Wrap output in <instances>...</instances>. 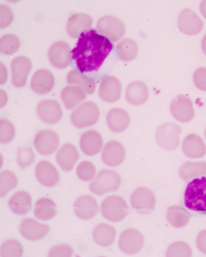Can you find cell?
Masks as SVG:
<instances>
[{
  "label": "cell",
  "mask_w": 206,
  "mask_h": 257,
  "mask_svg": "<svg viewBox=\"0 0 206 257\" xmlns=\"http://www.w3.org/2000/svg\"><path fill=\"white\" fill-rule=\"evenodd\" d=\"M113 48V44L108 38L90 29L81 35L71 52V57L83 73L97 71Z\"/></svg>",
  "instance_id": "6da1fadb"
},
{
  "label": "cell",
  "mask_w": 206,
  "mask_h": 257,
  "mask_svg": "<svg viewBox=\"0 0 206 257\" xmlns=\"http://www.w3.org/2000/svg\"><path fill=\"white\" fill-rule=\"evenodd\" d=\"M184 204L187 210L195 215H206L205 176H196L187 184L184 194Z\"/></svg>",
  "instance_id": "7a4b0ae2"
},
{
  "label": "cell",
  "mask_w": 206,
  "mask_h": 257,
  "mask_svg": "<svg viewBox=\"0 0 206 257\" xmlns=\"http://www.w3.org/2000/svg\"><path fill=\"white\" fill-rule=\"evenodd\" d=\"M121 183V177L118 172L105 169L98 173L96 179L90 184L89 189L93 194L101 196L117 190Z\"/></svg>",
  "instance_id": "3957f363"
},
{
  "label": "cell",
  "mask_w": 206,
  "mask_h": 257,
  "mask_svg": "<svg viewBox=\"0 0 206 257\" xmlns=\"http://www.w3.org/2000/svg\"><path fill=\"white\" fill-rule=\"evenodd\" d=\"M129 207L126 200L118 195L107 197L101 203V213L104 218L113 222H120L128 215Z\"/></svg>",
  "instance_id": "277c9868"
},
{
  "label": "cell",
  "mask_w": 206,
  "mask_h": 257,
  "mask_svg": "<svg viewBox=\"0 0 206 257\" xmlns=\"http://www.w3.org/2000/svg\"><path fill=\"white\" fill-rule=\"evenodd\" d=\"M99 115V109L97 104L88 101L82 103L72 112L70 120L75 126L82 128L96 123Z\"/></svg>",
  "instance_id": "5b68a950"
},
{
  "label": "cell",
  "mask_w": 206,
  "mask_h": 257,
  "mask_svg": "<svg viewBox=\"0 0 206 257\" xmlns=\"http://www.w3.org/2000/svg\"><path fill=\"white\" fill-rule=\"evenodd\" d=\"M181 131V127L177 124H163L157 128L156 141L163 149L168 151L175 150L179 146Z\"/></svg>",
  "instance_id": "8992f818"
},
{
  "label": "cell",
  "mask_w": 206,
  "mask_h": 257,
  "mask_svg": "<svg viewBox=\"0 0 206 257\" xmlns=\"http://www.w3.org/2000/svg\"><path fill=\"white\" fill-rule=\"evenodd\" d=\"M97 29L101 35L107 36L113 42L122 39L126 33L124 22L113 16H106L97 22Z\"/></svg>",
  "instance_id": "52a82bcc"
},
{
  "label": "cell",
  "mask_w": 206,
  "mask_h": 257,
  "mask_svg": "<svg viewBox=\"0 0 206 257\" xmlns=\"http://www.w3.org/2000/svg\"><path fill=\"white\" fill-rule=\"evenodd\" d=\"M156 196L152 190L146 187H140L135 190L131 196L132 207L138 213L148 214L155 208Z\"/></svg>",
  "instance_id": "ba28073f"
},
{
  "label": "cell",
  "mask_w": 206,
  "mask_h": 257,
  "mask_svg": "<svg viewBox=\"0 0 206 257\" xmlns=\"http://www.w3.org/2000/svg\"><path fill=\"white\" fill-rule=\"evenodd\" d=\"M145 238L143 234L136 229L130 228L124 231L119 239L118 245L126 254H134L143 248Z\"/></svg>",
  "instance_id": "9c48e42d"
},
{
  "label": "cell",
  "mask_w": 206,
  "mask_h": 257,
  "mask_svg": "<svg viewBox=\"0 0 206 257\" xmlns=\"http://www.w3.org/2000/svg\"><path fill=\"white\" fill-rule=\"evenodd\" d=\"M170 111L174 118L180 122L190 121L195 115L192 100L185 95H179L173 100Z\"/></svg>",
  "instance_id": "30bf717a"
},
{
  "label": "cell",
  "mask_w": 206,
  "mask_h": 257,
  "mask_svg": "<svg viewBox=\"0 0 206 257\" xmlns=\"http://www.w3.org/2000/svg\"><path fill=\"white\" fill-rule=\"evenodd\" d=\"M60 144L58 134L52 130H45L36 135L34 140L36 149L41 155L49 156L58 149Z\"/></svg>",
  "instance_id": "8fae6325"
},
{
  "label": "cell",
  "mask_w": 206,
  "mask_h": 257,
  "mask_svg": "<svg viewBox=\"0 0 206 257\" xmlns=\"http://www.w3.org/2000/svg\"><path fill=\"white\" fill-rule=\"evenodd\" d=\"M32 68L31 61L26 56H20L13 59L11 64L12 84L17 87L25 86Z\"/></svg>",
  "instance_id": "7c38bea8"
},
{
  "label": "cell",
  "mask_w": 206,
  "mask_h": 257,
  "mask_svg": "<svg viewBox=\"0 0 206 257\" xmlns=\"http://www.w3.org/2000/svg\"><path fill=\"white\" fill-rule=\"evenodd\" d=\"M37 114L44 122L54 124L60 121L63 116V111L57 101L45 100L38 104Z\"/></svg>",
  "instance_id": "4fadbf2b"
},
{
  "label": "cell",
  "mask_w": 206,
  "mask_h": 257,
  "mask_svg": "<svg viewBox=\"0 0 206 257\" xmlns=\"http://www.w3.org/2000/svg\"><path fill=\"white\" fill-rule=\"evenodd\" d=\"M203 21L192 10L185 9L181 12L178 18L180 31L187 35L199 34L203 28Z\"/></svg>",
  "instance_id": "5bb4252c"
},
{
  "label": "cell",
  "mask_w": 206,
  "mask_h": 257,
  "mask_svg": "<svg viewBox=\"0 0 206 257\" xmlns=\"http://www.w3.org/2000/svg\"><path fill=\"white\" fill-rule=\"evenodd\" d=\"M98 93L103 101L109 103L116 102L121 97L122 83L115 76H107L101 80Z\"/></svg>",
  "instance_id": "9a60e30c"
},
{
  "label": "cell",
  "mask_w": 206,
  "mask_h": 257,
  "mask_svg": "<svg viewBox=\"0 0 206 257\" xmlns=\"http://www.w3.org/2000/svg\"><path fill=\"white\" fill-rule=\"evenodd\" d=\"M70 46L66 42L58 41L50 48L48 56L52 65L58 69H65L70 63Z\"/></svg>",
  "instance_id": "2e32d148"
},
{
  "label": "cell",
  "mask_w": 206,
  "mask_h": 257,
  "mask_svg": "<svg viewBox=\"0 0 206 257\" xmlns=\"http://www.w3.org/2000/svg\"><path fill=\"white\" fill-rule=\"evenodd\" d=\"M36 178L41 184L46 187L56 186L60 181V174L56 168L48 161L39 162L36 169Z\"/></svg>",
  "instance_id": "e0dca14e"
},
{
  "label": "cell",
  "mask_w": 206,
  "mask_h": 257,
  "mask_svg": "<svg viewBox=\"0 0 206 257\" xmlns=\"http://www.w3.org/2000/svg\"><path fill=\"white\" fill-rule=\"evenodd\" d=\"M50 230L49 225L42 224L32 218L23 220L20 226L21 234L24 237L30 240L43 238Z\"/></svg>",
  "instance_id": "ac0fdd59"
},
{
  "label": "cell",
  "mask_w": 206,
  "mask_h": 257,
  "mask_svg": "<svg viewBox=\"0 0 206 257\" xmlns=\"http://www.w3.org/2000/svg\"><path fill=\"white\" fill-rule=\"evenodd\" d=\"M125 157L126 150L123 145L118 141L109 142L102 151V161L110 167H114L120 165Z\"/></svg>",
  "instance_id": "d6986e66"
},
{
  "label": "cell",
  "mask_w": 206,
  "mask_h": 257,
  "mask_svg": "<svg viewBox=\"0 0 206 257\" xmlns=\"http://www.w3.org/2000/svg\"><path fill=\"white\" fill-rule=\"evenodd\" d=\"M74 210L78 218L89 220L99 212V207L96 199L90 195H83L78 197L74 205Z\"/></svg>",
  "instance_id": "ffe728a7"
},
{
  "label": "cell",
  "mask_w": 206,
  "mask_h": 257,
  "mask_svg": "<svg viewBox=\"0 0 206 257\" xmlns=\"http://www.w3.org/2000/svg\"><path fill=\"white\" fill-rule=\"evenodd\" d=\"M55 84L52 72L46 69H39L35 72L31 82V87L36 93L43 95L52 91Z\"/></svg>",
  "instance_id": "44dd1931"
},
{
  "label": "cell",
  "mask_w": 206,
  "mask_h": 257,
  "mask_svg": "<svg viewBox=\"0 0 206 257\" xmlns=\"http://www.w3.org/2000/svg\"><path fill=\"white\" fill-rule=\"evenodd\" d=\"M80 146L85 155L89 156L96 155L103 146L102 137L96 131H86L81 137Z\"/></svg>",
  "instance_id": "7402d4cb"
},
{
  "label": "cell",
  "mask_w": 206,
  "mask_h": 257,
  "mask_svg": "<svg viewBox=\"0 0 206 257\" xmlns=\"http://www.w3.org/2000/svg\"><path fill=\"white\" fill-rule=\"evenodd\" d=\"M80 154L74 145L67 143L60 149L57 153L56 160L63 171H72L78 160Z\"/></svg>",
  "instance_id": "603a6c76"
},
{
  "label": "cell",
  "mask_w": 206,
  "mask_h": 257,
  "mask_svg": "<svg viewBox=\"0 0 206 257\" xmlns=\"http://www.w3.org/2000/svg\"><path fill=\"white\" fill-rule=\"evenodd\" d=\"M92 24L93 20L90 15L83 13L73 14L67 22V33L71 38L76 39L85 29L91 27Z\"/></svg>",
  "instance_id": "cb8c5ba5"
},
{
  "label": "cell",
  "mask_w": 206,
  "mask_h": 257,
  "mask_svg": "<svg viewBox=\"0 0 206 257\" xmlns=\"http://www.w3.org/2000/svg\"><path fill=\"white\" fill-rule=\"evenodd\" d=\"M131 118L128 112L123 109L115 108L110 110L107 116V124L111 131L120 133L129 126Z\"/></svg>",
  "instance_id": "d4e9b609"
},
{
  "label": "cell",
  "mask_w": 206,
  "mask_h": 257,
  "mask_svg": "<svg viewBox=\"0 0 206 257\" xmlns=\"http://www.w3.org/2000/svg\"><path fill=\"white\" fill-rule=\"evenodd\" d=\"M149 92L147 85L140 80L130 83L126 88V99L133 105H140L147 102Z\"/></svg>",
  "instance_id": "484cf974"
},
{
  "label": "cell",
  "mask_w": 206,
  "mask_h": 257,
  "mask_svg": "<svg viewBox=\"0 0 206 257\" xmlns=\"http://www.w3.org/2000/svg\"><path fill=\"white\" fill-rule=\"evenodd\" d=\"M182 150L185 156L191 158H199L206 153L205 145L199 136L191 134L187 136L182 144Z\"/></svg>",
  "instance_id": "4316f807"
},
{
  "label": "cell",
  "mask_w": 206,
  "mask_h": 257,
  "mask_svg": "<svg viewBox=\"0 0 206 257\" xmlns=\"http://www.w3.org/2000/svg\"><path fill=\"white\" fill-rule=\"evenodd\" d=\"M116 235L115 228L112 225L105 223L98 224L92 231V237L95 242L104 247L112 245L115 242Z\"/></svg>",
  "instance_id": "83f0119b"
},
{
  "label": "cell",
  "mask_w": 206,
  "mask_h": 257,
  "mask_svg": "<svg viewBox=\"0 0 206 257\" xmlns=\"http://www.w3.org/2000/svg\"><path fill=\"white\" fill-rule=\"evenodd\" d=\"M32 197L26 191H19L11 198L9 204L12 211L16 214L25 215L33 207Z\"/></svg>",
  "instance_id": "f1b7e54d"
},
{
  "label": "cell",
  "mask_w": 206,
  "mask_h": 257,
  "mask_svg": "<svg viewBox=\"0 0 206 257\" xmlns=\"http://www.w3.org/2000/svg\"><path fill=\"white\" fill-rule=\"evenodd\" d=\"M61 98L66 108L70 110L84 100L86 98V94L80 86H67L62 90Z\"/></svg>",
  "instance_id": "f546056e"
},
{
  "label": "cell",
  "mask_w": 206,
  "mask_h": 257,
  "mask_svg": "<svg viewBox=\"0 0 206 257\" xmlns=\"http://www.w3.org/2000/svg\"><path fill=\"white\" fill-rule=\"evenodd\" d=\"M57 205L49 198L39 199L35 205L34 214L36 218L42 221L49 220L56 215Z\"/></svg>",
  "instance_id": "4dcf8cb0"
},
{
  "label": "cell",
  "mask_w": 206,
  "mask_h": 257,
  "mask_svg": "<svg viewBox=\"0 0 206 257\" xmlns=\"http://www.w3.org/2000/svg\"><path fill=\"white\" fill-rule=\"evenodd\" d=\"M119 57L123 61L130 62L137 58L139 52V46L134 40L126 38L117 45Z\"/></svg>",
  "instance_id": "1f68e13d"
},
{
  "label": "cell",
  "mask_w": 206,
  "mask_h": 257,
  "mask_svg": "<svg viewBox=\"0 0 206 257\" xmlns=\"http://www.w3.org/2000/svg\"><path fill=\"white\" fill-rule=\"evenodd\" d=\"M166 218L173 227L180 228L186 226L190 216L181 206L175 205L168 208Z\"/></svg>",
  "instance_id": "d6a6232c"
},
{
  "label": "cell",
  "mask_w": 206,
  "mask_h": 257,
  "mask_svg": "<svg viewBox=\"0 0 206 257\" xmlns=\"http://www.w3.org/2000/svg\"><path fill=\"white\" fill-rule=\"evenodd\" d=\"M67 83L69 84L80 85L84 91L89 94H92L96 90V84L91 78L84 77L80 72L74 69L71 70L67 75Z\"/></svg>",
  "instance_id": "836d02e7"
},
{
  "label": "cell",
  "mask_w": 206,
  "mask_h": 257,
  "mask_svg": "<svg viewBox=\"0 0 206 257\" xmlns=\"http://www.w3.org/2000/svg\"><path fill=\"white\" fill-rule=\"evenodd\" d=\"M179 172L180 178L185 181L196 176L205 175L206 163L186 162L181 166Z\"/></svg>",
  "instance_id": "e575fe53"
},
{
  "label": "cell",
  "mask_w": 206,
  "mask_h": 257,
  "mask_svg": "<svg viewBox=\"0 0 206 257\" xmlns=\"http://www.w3.org/2000/svg\"><path fill=\"white\" fill-rule=\"evenodd\" d=\"M18 185V179L13 172L9 170L2 172L0 174V197H6Z\"/></svg>",
  "instance_id": "d590c367"
},
{
  "label": "cell",
  "mask_w": 206,
  "mask_h": 257,
  "mask_svg": "<svg viewBox=\"0 0 206 257\" xmlns=\"http://www.w3.org/2000/svg\"><path fill=\"white\" fill-rule=\"evenodd\" d=\"M21 46L19 38L13 34H7L0 39V52L11 55L19 51Z\"/></svg>",
  "instance_id": "8d00e7d4"
},
{
  "label": "cell",
  "mask_w": 206,
  "mask_h": 257,
  "mask_svg": "<svg viewBox=\"0 0 206 257\" xmlns=\"http://www.w3.org/2000/svg\"><path fill=\"white\" fill-rule=\"evenodd\" d=\"M23 252V245L19 240L15 239L6 240L0 249V254L2 257H21Z\"/></svg>",
  "instance_id": "74e56055"
},
{
  "label": "cell",
  "mask_w": 206,
  "mask_h": 257,
  "mask_svg": "<svg viewBox=\"0 0 206 257\" xmlns=\"http://www.w3.org/2000/svg\"><path fill=\"white\" fill-rule=\"evenodd\" d=\"M192 255L191 247L187 243L180 241L171 244L166 254V256L168 257H191Z\"/></svg>",
  "instance_id": "f35d334b"
},
{
  "label": "cell",
  "mask_w": 206,
  "mask_h": 257,
  "mask_svg": "<svg viewBox=\"0 0 206 257\" xmlns=\"http://www.w3.org/2000/svg\"><path fill=\"white\" fill-rule=\"evenodd\" d=\"M96 173V167L89 161H83L78 165L76 169V174L78 178L83 181L92 180Z\"/></svg>",
  "instance_id": "ab89813d"
},
{
  "label": "cell",
  "mask_w": 206,
  "mask_h": 257,
  "mask_svg": "<svg viewBox=\"0 0 206 257\" xmlns=\"http://www.w3.org/2000/svg\"><path fill=\"white\" fill-rule=\"evenodd\" d=\"M16 134L13 124L5 119L0 120V142L8 144L14 139Z\"/></svg>",
  "instance_id": "60d3db41"
},
{
  "label": "cell",
  "mask_w": 206,
  "mask_h": 257,
  "mask_svg": "<svg viewBox=\"0 0 206 257\" xmlns=\"http://www.w3.org/2000/svg\"><path fill=\"white\" fill-rule=\"evenodd\" d=\"M36 155L31 147H20L18 152V163L22 168L30 166L35 161Z\"/></svg>",
  "instance_id": "b9f144b4"
},
{
  "label": "cell",
  "mask_w": 206,
  "mask_h": 257,
  "mask_svg": "<svg viewBox=\"0 0 206 257\" xmlns=\"http://www.w3.org/2000/svg\"><path fill=\"white\" fill-rule=\"evenodd\" d=\"M74 253L73 247L68 244L53 246L49 253V257H71Z\"/></svg>",
  "instance_id": "7bdbcfd3"
},
{
  "label": "cell",
  "mask_w": 206,
  "mask_h": 257,
  "mask_svg": "<svg viewBox=\"0 0 206 257\" xmlns=\"http://www.w3.org/2000/svg\"><path fill=\"white\" fill-rule=\"evenodd\" d=\"M14 19V14L11 8L6 5H0V28L9 27Z\"/></svg>",
  "instance_id": "ee69618b"
},
{
  "label": "cell",
  "mask_w": 206,
  "mask_h": 257,
  "mask_svg": "<svg viewBox=\"0 0 206 257\" xmlns=\"http://www.w3.org/2000/svg\"><path fill=\"white\" fill-rule=\"evenodd\" d=\"M193 81L199 89L206 91V68L201 67L195 71Z\"/></svg>",
  "instance_id": "f6af8a7d"
},
{
  "label": "cell",
  "mask_w": 206,
  "mask_h": 257,
  "mask_svg": "<svg viewBox=\"0 0 206 257\" xmlns=\"http://www.w3.org/2000/svg\"><path fill=\"white\" fill-rule=\"evenodd\" d=\"M196 245L201 252L206 254V230L201 231L198 235Z\"/></svg>",
  "instance_id": "bcb514c9"
},
{
  "label": "cell",
  "mask_w": 206,
  "mask_h": 257,
  "mask_svg": "<svg viewBox=\"0 0 206 257\" xmlns=\"http://www.w3.org/2000/svg\"><path fill=\"white\" fill-rule=\"evenodd\" d=\"M200 10L203 17L206 19V0H203L201 3Z\"/></svg>",
  "instance_id": "7dc6e473"
},
{
  "label": "cell",
  "mask_w": 206,
  "mask_h": 257,
  "mask_svg": "<svg viewBox=\"0 0 206 257\" xmlns=\"http://www.w3.org/2000/svg\"><path fill=\"white\" fill-rule=\"evenodd\" d=\"M201 47L203 53L206 55V35L202 39L201 42Z\"/></svg>",
  "instance_id": "c3c4849f"
}]
</instances>
